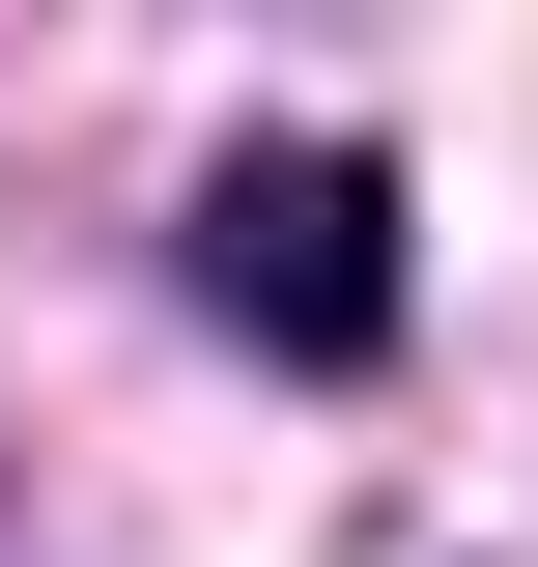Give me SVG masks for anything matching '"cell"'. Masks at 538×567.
Wrapping results in <instances>:
<instances>
[{
  "label": "cell",
  "mask_w": 538,
  "mask_h": 567,
  "mask_svg": "<svg viewBox=\"0 0 538 567\" xmlns=\"http://www.w3.org/2000/svg\"><path fill=\"white\" fill-rule=\"evenodd\" d=\"M199 312L256 369H369L397 341V171L369 142H227L199 171Z\"/></svg>",
  "instance_id": "1"
}]
</instances>
